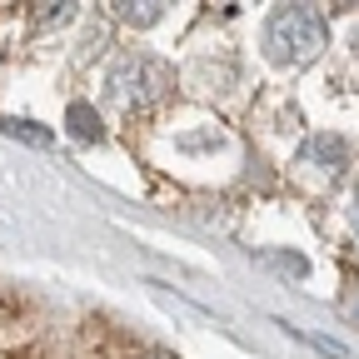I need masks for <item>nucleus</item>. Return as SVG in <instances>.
I'll return each instance as SVG.
<instances>
[{"label": "nucleus", "mask_w": 359, "mask_h": 359, "mask_svg": "<svg viewBox=\"0 0 359 359\" xmlns=\"http://www.w3.org/2000/svg\"><path fill=\"white\" fill-rule=\"evenodd\" d=\"M170 95V70L155 60V55H140V50H125L115 55L110 75H105V100L125 115L135 110H150Z\"/></svg>", "instance_id": "obj_1"}, {"label": "nucleus", "mask_w": 359, "mask_h": 359, "mask_svg": "<svg viewBox=\"0 0 359 359\" xmlns=\"http://www.w3.org/2000/svg\"><path fill=\"white\" fill-rule=\"evenodd\" d=\"M264 50L280 65H304L325 50V20L309 6H280L264 25Z\"/></svg>", "instance_id": "obj_2"}, {"label": "nucleus", "mask_w": 359, "mask_h": 359, "mask_svg": "<svg viewBox=\"0 0 359 359\" xmlns=\"http://www.w3.org/2000/svg\"><path fill=\"white\" fill-rule=\"evenodd\" d=\"M70 130H75V140H95L100 135V120L90 105H70Z\"/></svg>", "instance_id": "obj_3"}, {"label": "nucleus", "mask_w": 359, "mask_h": 359, "mask_svg": "<svg viewBox=\"0 0 359 359\" xmlns=\"http://www.w3.org/2000/svg\"><path fill=\"white\" fill-rule=\"evenodd\" d=\"M125 20H140V25H150V20H160L165 15V6H115Z\"/></svg>", "instance_id": "obj_4"}, {"label": "nucleus", "mask_w": 359, "mask_h": 359, "mask_svg": "<svg viewBox=\"0 0 359 359\" xmlns=\"http://www.w3.org/2000/svg\"><path fill=\"white\" fill-rule=\"evenodd\" d=\"M6 130H11V135H20V140H30V145H50V135H45V130H40V125H25V120H20V125H15V120H11V125H6Z\"/></svg>", "instance_id": "obj_5"}, {"label": "nucleus", "mask_w": 359, "mask_h": 359, "mask_svg": "<svg viewBox=\"0 0 359 359\" xmlns=\"http://www.w3.org/2000/svg\"><path fill=\"white\" fill-rule=\"evenodd\" d=\"M130 359H175V354H165V349H135Z\"/></svg>", "instance_id": "obj_6"}, {"label": "nucleus", "mask_w": 359, "mask_h": 359, "mask_svg": "<svg viewBox=\"0 0 359 359\" xmlns=\"http://www.w3.org/2000/svg\"><path fill=\"white\" fill-rule=\"evenodd\" d=\"M354 230H359V195H354Z\"/></svg>", "instance_id": "obj_7"}]
</instances>
